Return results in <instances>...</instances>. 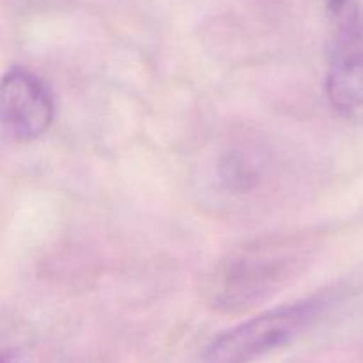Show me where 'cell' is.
<instances>
[{"mask_svg": "<svg viewBox=\"0 0 363 363\" xmlns=\"http://www.w3.org/2000/svg\"><path fill=\"white\" fill-rule=\"evenodd\" d=\"M305 250L296 240L257 241L223 259L209 280V300L222 311L252 307L298 272Z\"/></svg>", "mask_w": 363, "mask_h": 363, "instance_id": "cell-1", "label": "cell"}, {"mask_svg": "<svg viewBox=\"0 0 363 363\" xmlns=\"http://www.w3.org/2000/svg\"><path fill=\"white\" fill-rule=\"evenodd\" d=\"M330 66L326 98L344 119H363V7L358 0H328Z\"/></svg>", "mask_w": 363, "mask_h": 363, "instance_id": "cell-2", "label": "cell"}, {"mask_svg": "<svg viewBox=\"0 0 363 363\" xmlns=\"http://www.w3.org/2000/svg\"><path fill=\"white\" fill-rule=\"evenodd\" d=\"M323 311L321 300H307L264 312L216 337L204 353L206 363H250L307 330Z\"/></svg>", "mask_w": 363, "mask_h": 363, "instance_id": "cell-3", "label": "cell"}, {"mask_svg": "<svg viewBox=\"0 0 363 363\" xmlns=\"http://www.w3.org/2000/svg\"><path fill=\"white\" fill-rule=\"evenodd\" d=\"M0 116L4 131L13 140H38L50 130L55 116L52 91L35 73L13 67L2 82Z\"/></svg>", "mask_w": 363, "mask_h": 363, "instance_id": "cell-4", "label": "cell"}]
</instances>
